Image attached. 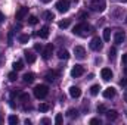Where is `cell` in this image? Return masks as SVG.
Instances as JSON below:
<instances>
[{"instance_id": "obj_1", "label": "cell", "mask_w": 127, "mask_h": 125, "mask_svg": "<svg viewBox=\"0 0 127 125\" xmlns=\"http://www.w3.org/2000/svg\"><path fill=\"white\" fill-rule=\"evenodd\" d=\"M72 32H74L75 35L86 37V35H89V34H92V32H93V28H92L89 24L81 22V24H78V25H75V27L72 28Z\"/></svg>"}, {"instance_id": "obj_2", "label": "cell", "mask_w": 127, "mask_h": 125, "mask_svg": "<svg viewBox=\"0 0 127 125\" xmlns=\"http://www.w3.org/2000/svg\"><path fill=\"white\" fill-rule=\"evenodd\" d=\"M89 7L93 12H103L106 7L105 0H89Z\"/></svg>"}, {"instance_id": "obj_3", "label": "cell", "mask_w": 127, "mask_h": 125, "mask_svg": "<svg viewBox=\"0 0 127 125\" xmlns=\"http://www.w3.org/2000/svg\"><path fill=\"white\" fill-rule=\"evenodd\" d=\"M47 94H49L47 85H37V87L34 88V96H35L37 99H44Z\"/></svg>"}, {"instance_id": "obj_4", "label": "cell", "mask_w": 127, "mask_h": 125, "mask_svg": "<svg viewBox=\"0 0 127 125\" xmlns=\"http://www.w3.org/2000/svg\"><path fill=\"white\" fill-rule=\"evenodd\" d=\"M56 9H58V12H66L68 9H69V0H59L58 3H56Z\"/></svg>"}, {"instance_id": "obj_5", "label": "cell", "mask_w": 127, "mask_h": 125, "mask_svg": "<svg viewBox=\"0 0 127 125\" xmlns=\"http://www.w3.org/2000/svg\"><path fill=\"white\" fill-rule=\"evenodd\" d=\"M90 49L95 50V52H99V50L102 49V40H100L99 37L92 38V41H90Z\"/></svg>"}, {"instance_id": "obj_6", "label": "cell", "mask_w": 127, "mask_h": 125, "mask_svg": "<svg viewBox=\"0 0 127 125\" xmlns=\"http://www.w3.org/2000/svg\"><path fill=\"white\" fill-rule=\"evenodd\" d=\"M74 55H75L77 59H84V58H86V50H84V47L75 46V47H74Z\"/></svg>"}, {"instance_id": "obj_7", "label": "cell", "mask_w": 127, "mask_h": 125, "mask_svg": "<svg viewBox=\"0 0 127 125\" xmlns=\"http://www.w3.org/2000/svg\"><path fill=\"white\" fill-rule=\"evenodd\" d=\"M83 72H84V68H83L81 65H75V66H72V69H71V77L77 78V77L83 75Z\"/></svg>"}, {"instance_id": "obj_8", "label": "cell", "mask_w": 127, "mask_h": 125, "mask_svg": "<svg viewBox=\"0 0 127 125\" xmlns=\"http://www.w3.org/2000/svg\"><path fill=\"white\" fill-rule=\"evenodd\" d=\"M126 41V34L123 31H117L115 35H114V43L115 44H123Z\"/></svg>"}, {"instance_id": "obj_9", "label": "cell", "mask_w": 127, "mask_h": 125, "mask_svg": "<svg viewBox=\"0 0 127 125\" xmlns=\"http://www.w3.org/2000/svg\"><path fill=\"white\" fill-rule=\"evenodd\" d=\"M100 77H102L105 81H109V80L112 78V71H111L109 68H103V69L100 71Z\"/></svg>"}, {"instance_id": "obj_10", "label": "cell", "mask_w": 127, "mask_h": 125, "mask_svg": "<svg viewBox=\"0 0 127 125\" xmlns=\"http://www.w3.org/2000/svg\"><path fill=\"white\" fill-rule=\"evenodd\" d=\"M27 13H28V7H25V6H22V7H19V9H18V12H16V19H18V21H21V19H24Z\"/></svg>"}, {"instance_id": "obj_11", "label": "cell", "mask_w": 127, "mask_h": 125, "mask_svg": "<svg viewBox=\"0 0 127 125\" xmlns=\"http://www.w3.org/2000/svg\"><path fill=\"white\" fill-rule=\"evenodd\" d=\"M52 52H53V46H52V44H47V46L44 47V50H43V53H41V55H43V59H44V61H47V59L50 58V55H52Z\"/></svg>"}, {"instance_id": "obj_12", "label": "cell", "mask_w": 127, "mask_h": 125, "mask_svg": "<svg viewBox=\"0 0 127 125\" xmlns=\"http://www.w3.org/2000/svg\"><path fill=\"white\" fill-rule=\"evenodd\" d=\"M114 96H115V88L114 87H108V88L103 90V97L105 99H112Z\"/></svg>"}, {"instance_id": "obj_13", "label": "cell", "mask_w": 127, "mask_h": 125, "mask_svg": "<svg viewBox=\"0 0 127 125\" xmlns=\"http://www.w3.org/2000/svg\"><path fill=\"white\" fill-rule=\"evenodd\" d=\"M69 96H71L72 99H78V97L81 96V90H80L78 87H71V88H69Z\"/></svg>"}, {"instance_id": "obj_14", "label": "cell", "mask_w": 127, "mask_h": 125, "mask_svg": "<svg viewBox=\"0 0 127 125\" xmlns=\"http://www.w3.org/2000/svg\"><path fill=\"white\" fill-rule=\"evenodd\" d=\"M24 55H25V61H27L28 63H34V62H35V55H34L32 52L25 50V52H24Z\"/></svg>"}, {"instance_id": "obj_15", "label": "cell", "mask_w": 127, "mask_h": 125, "mask_svg": "<svg viewBox=\"0 0 127 125\" xmlns=\"http://www.w3.org/2000/svg\"><path fill=\"white\" fill-rule=\"evenodd\" d=\"M105 115H106V118H108L109 121H115V119L118 118V112H117V110H106Z\"/></svg>"}, {"instance_id": "obj_16", "label": "cell", "mask_w": 127, "mask_h": 125, "mask_svg": "<svg viewBox=\"0 0 127 125\" xmlns=\"http://www.w3.org/2000/svg\"><path fill=\"white\" fill-rule=\"evenodd\" d=\"M49 27L47 25H44V27H41V30L38 31V35H40V38H47L49 37Z\"/></svg>"}, {"instance_id": "obj_17", "label": "cell", "mask_w": 127, "mask_h": 125, "mask_svg": "<svg viewBox=\"0 0 127 125\" xmlns=\"http://www.w3.org/2000/svg\"><path fill=\"white\" fill-rule=\"evenodd\" d=\"M22 78H24V83H27V84H31V83H34V80H35V77H34L32 72H27Z\"/></svg>"}, {"instance_id": "obj_18", "label": "cell", "mask_w": 127, "mask_h": 125, "mask_svg": "<svg viewBox=\"0 0 127 125\" xmlns=\"http://www.w3.org/2000/svg\"><path fill=\"white\" fill-rule=\"evenodd\" d=\"M58 58H59L61 61H66V59H69V53H68V50L61 49V50L58 52Z\"/></svg>"}, {"instance_id": "obj_19", "label": "cell", "mask_w": 127, "mask_h": 125, "mask_svg": "<svg viewBox=\"0 0 127 125\" xmlns=\"http://www.w3.org/2000/svg\"><path fill=\"white\" fill-rule=\"evenodd\" d=\"M66 116H68V118H71V119H74V118H77V116H78V110H77V109H74V107H71V109H68Z\"/></svg>"}, {"instance_id": "obj_20", "label": "cell", "mask_w": 127, "mask_h": 125, "mask_svg": "<svg viewBox=\"0 0 127 125\" xmlns=\"http://www.w3.org/2000/svg\"><path fill=\"white\" fill-rule=\"evenodd\" d=\"M56 77H58V72L50 71V72H47V74H46V77H44V78H46L47 81H55V80H56Z\"/></svg>"}, {"instance_id": "obj_21", "label": "cell", "mask_w": 127, "mask_h": 125, "mask_svg": "<svg viewBox=\"0 0 127 125\" xmlns=\"http://www.w3.org/2000/svg\"><path fill=\"white\" fill-rule=\"evenodd\" d=\"M18 40H19V43L25 44V43H28V40H30V35H28V34H21Z\"/></svg>"}, {"instance_id": "obj_22", "label": "cell", "mask_w": 127, "mask_h": 125, "mask_svg": "<svg viewBox=\"0 0 127 125\" xmlns=\"http://www.w3.org/2000/svg\"><path fill=\"white\" fill-rule=\"evenodd\" d=\"M7 121H9V124H10V125H15V124H18V122H19V119H18V116H16V115H10V116L7 118Z\"/></svg>"}, {"instance_id": "obj_23", "label": "cell", "mask_w": 127, "mask_h": 125, "mask_svg": "<svg viewBox=\"0 0 127 125\" xmlns=\"http://www.w3.org/2000/svg\"><path fill=\"white\" fill-rule=\"evenodd\" d=\"M103 40L105 41H109L111 40V30L109 28H105L103 30Z\"/></svg>"}, {"instance_id": "obj_24", "label": "cell", "mask_w": 127, "mask_h": 125, "mask_svg": "<svg viewBox=\"0 0 127 125\" xmlns=\"http://www.w3.org/2000/svg\"><path fill=\"white\" fill-rule=\"evenodd\" d=\"M44 19H46V21H53V19H55V15H53L50 10H46V12H44Z\"/></svg>"}, {"instance_id": "obj_25", "label": "cell", "mask_w": 127, "mask_h": 125, "mask_svg": "<svg viewBox=\"0 0 127 125\" xmlns=\"http://www.w3.org/2000/svg\"><path fill=\"white\" fill-rule=\"evenodd\" d=\"M69 22H71L69 19H64V21H61V22H59L58 25H59V28L65 30V28H68V27H69Z\"/></svg>"}, {"instance_id": "obj_26", "label": "cell", "mask_w": 127, "mask_h": 125, "mask_svg": "<svg viewBox=\"0 0 127 125\" xmlns=\"http://www.w3.org/2000/svg\"><path fill=\"white\" fill-rule=\"evenodd\" d=\"M13 69H15V71H21V69H24V63L21 62V61L15 62L13 63Z\"/></svg>"}, {"instance_id": "obj_27", "label": "cell", "mask_w": 127, "mask_h": 125, "mask_svg": "<svg viewBox=\"0 0 127 125\" xmlns=\"http://www.w3.org/2000/svg\"><path fill=\"white\" fill-rule=\"evenodd\" d=\"M99 90H100L99 85H92V87H90V94H92V96H97Z\"/></svg>"}, {"instance_id": "obj_28", "label": "cell", "mask_w": 127, "mask_h": 125, "mask_svg": "<svg viewBox=\"0 0 127 125\" xmlns=\"http://www.w3.org/2000/svg\"><path fill=\"white\" fill-rule=\"evenodd\" d=\"M38 110L40 112H47L49 110V104L47 103H40L38 104Z\"/></svg>"}, {"instance_id": "obj_29", "label": "cell", "mask_w": 127, "mask_h": 125, "mask_svg": "<svg viewBox=\"0 0 127 125\" xmlns=\"http://www.w3.org/2000/svg\"><path fill=\"white\" fill-rule=\"evenodd\" d=\"M115 55H117V49H115V47H111V49H109V52H108L109 59H114V58H115Z\"/></svg>"}, {"instance_id": "obj_30", "label": "cell", "mask_w": 127, "mask_h": 125, "mask_svg": "<svg viewBox=\"0 0 127 125\" xmlns=\"http://www.w3.org/2000/svg\"><path fill=\"white\" fill-rule=\"evenodd\" d=\"M37 22H38V19H37V16H34V15H31V16L28 18V24H30V25H35Z\"/></svg>"}, {"instance_id": "obj_31", "label": "cell", "mask_w": 127, "mask_h": 125, "mask_svg": "<svg viewBox=\"0 0 127 125\" xmlns=\"http://www.w3.org/2000/svg\"><path fill=\"white\" fill-rule=\"evenodd\" d=\"M7 78H9V81H16V78H18V75H16V71L10 72V74L7 75Z\"/></svg>"}, {"instance_id": "obj_32", "label": "cell", "mask_w": 127, "mask_h": 125, "mask_svg": "<svg viewBox=\"0 0 127 125\" xmlns=\"http://www.w3.org/2000/svg\"><path fill=\"white\" fill-rule=\"evenodd\" d=\"M55 122H56L58 125L62 124V115H61V113H58V115L55 116Z\"/></svg>"}, {"instance_id": "obj_33", "label": "cell", "mask_w": 127, "mask_h": 125, "mask_svg": "<svg viewBox=\"0 0 127 125\" xmlns=\"http://www.w3.org/2000/svg\"><path fill=\"white\" fill-rule=\"evenodd\" d=\"M90 124L92 125H100L102 124V121H100L99 118H93V119H90Z\"/></svg>"}, {"instance_id": "obj_34", "label": "cell", "mask_w": 127, "mask_h": 125, "mask_svg": "<svg viewBox=\"0 0 127 125\" xmlns=\"http://www.w3.org/2000/svg\"><path fill=\"white\" fill-rule=\"evenodd\" d=\"M105 112H106V107L103 104H99L97 106V113H105Z\"/></svg>"}, {"instance_id": "obj_35", "label": "cell", "mask_w": 127, "mask_h": 125, "mask_svg": "<svg viewBox=\"0 0 127 125\" xmlns=\"http://www.w3.org/2000/svg\"><path fill=\"white\" fill-rule=\"evenodd\" d=\"M21 100H24V102H30V96L27 93H21Z\"/></svg>"}, {"instance_id": "obj_36", "label": "cell", "mask_w": 127, "mask_h": 125, "mask_svg": "<svg viewBox=\"0 0 127 125\" xmlns=\"http://www.w3.org/2000/svg\"><path fill=\"white\" fill-rule=\"evenodd\" d=\"M34 50L41 52V50H43V46H41V44H38V43H35V44H34Z\"/></svg>"}, {"instance_id": "obj_37", "label": "cell", "mask_w": 127, "mask_h": 125, "mask_svg": "<svg viewBox=\"0 0 127 125\" xmlns=\"http://www.w3.org/2000/svg\"><path fill=\"white\" fill-rule=\"evenodd\" d=\"M120 85H121V87H127V78H124V80L120 81Z\"/></svg>"}, {"instance_id": "obj_38", "label": "cell", "mask_w": 127, "mask_h": 125, "mask_svg": "<svg viewBox=\"0 0 127 125\" xmlns=\"http://www.w3.org/2000/svg\"><path fill=\"white\" fill-rule=\"evenodd\" d=\"M121 62L124 63V65H127V53H126V55H123V59H121Z\"/></svg>"}, {"instance_id": "obj_39", "label": "cell", "mask_w": 127, "mask_h": 125, "mask_svg": "<svg viewBox=\"0 0 127 125\" xmlns=\"http://www.w3.org/2000/svg\"><path fill=\"white\" fill-rule=\"evenodd\" d=\"M41 124H50V121L47 118H44V119H41Z\"/></svg>"}, {"instance_id": "obj_40", "label": "cell", "mask_w": 127, "mask_h": 125, "mask_svg": "<svg viewBox=\"0 0 127 125\" xmlns=\"http://www.w3.org/2000/svg\"><path fill=\"white\" fill-rule=\"evenodd\" d=\"M4 21V15H3V12H0V22H3Z\"/></svg>"}, {"instance_id": "obj_41", "label": "cell", "mask_w": 127, "mask_h": 125, "mask_svg": "<svg viewBox=\"0 0 127 125\" xmlns=\"http://www.w3.org/2000/svg\"><path fill=\"white\" fill-rule=\"evenodd\" d=\"M124 102H127V90L124 91Z\"/></svg>"}, {"instance_id": "obj_42", "label": "cell", "mask_w": 127, "mask_h": 125, "mask_svg": "<svg viewBox=\"0 0 127 125\" xmlns=\"http://www.w3.org/2000/svg\"><path fill=\"white\" fill-rule=\"evenodd\" d=\"M43 3H49V1H52V0H41Z\"/></svg>"}, {"instance_id": "obj_43", "label": "cell", "mask_w": 127, "mask_h": 125, "mask_svg": "<svg viewBox=\"0 0 127 125\" xmlns=\"http://www.w3.org/2000/svg\"><path fill=\"white\" fill-rule=\"evenodd\" d=\"M124 74H126V75H127V65H126V66H124Z\"/></svg>"}, {"instance_id": "obj_44", "label": "cell", "mask_w": 127, "mask_h": 125, "mask_svg": "<svg viewBox=\"0 0 127 125\" xmlns=\"http://www.w3.org/2000/svg\"><path fill=\"white\" fill-rule=\"evenodd\" d=\"M120 1H123V3H126V1H127V0H120Z\"/></svg>"}, {"instance_id": "obj_45", "label": "cell", "mask_w": 127, "mask_h": 125, "mask_svg": "<svg viewBox=\"0 0 127 125\" xmlns=\"http://www.w3.org/2000/svg\"><path fill=\"white\" fill-rule=\"evenodd\" d=\"M126 22H127V19H126Z\"/></svg>"}]
</instances>
